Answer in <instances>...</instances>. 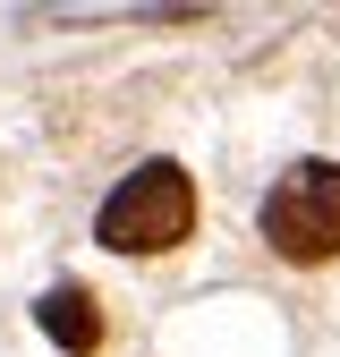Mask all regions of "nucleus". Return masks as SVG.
<instances>
[{
	"instance_id": "nucleus-2",
	"label": "nucleus",
	"mask_w": 340,
	"mask_h": 357,
	"mask_svg": "<svg viewBox=\"0 0 340 357\" xmlns=\"http://www.w3.org/2000/svg\"><path fill=\"white\" fill-rule=\"evenodd\" d=\"M264 247L289 264H323L340 255V162H298L272 178L264 196Z\"/></svg>"
},
{
	"instance_id": "nucleus-3",
	"label": "nucleus",
	"mask_w": 340,
	"mask_h": 357,
	"mask_svg": "<svg viewBox=\"0 0 340 357\" xmlns=\"http://www.w3.org/2000/svg\"><path fill=\"white\" fill-rule=\"evenodd\" d=\"M42 332H52L60 349H94L102 340V315L85 306V289H52V298H42Z\"/></svg>"
},
{
	"instance_id": "nucleus-1",
	"label": "nucleus",
	"mask_w": 340,
	"mask_h": 357,
	"mask_svg": "<svg viewBox=\"0 0 340 357\" xmlns=\"http://www.w3.org/2000/svg\"><path fill=\"white\" fill-rule=\"evenodd\" d=\"M102 247L119 255H162V247H179L196 230V188H187V170L179 162H145V170H128L119 188L102 196Z\"/></svg>"
}]
</instances>
